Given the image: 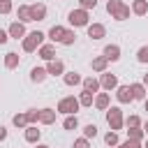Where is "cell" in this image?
I'll return each mask as SVG.
<instances>
[{
    "label": "cell",
    "mask_w": 148,
    "mask_h": 148,
    "mask_svg": "<svg viewBox=\"0 0 148 148\" xmlns=\"http://www.w3.org/2000/svg\"><path fill=\"white\" fill-rule=\"evenodd\" d=\"M106 12L111 14V18L116 21H127L130 18V5H125L123 0H106Z\"/></svg>",
    "instance_id": "6da1fadb"
},
{
    "label": "cell",
    "mask_w": 148,
    "mask_h": 148,
    "mask_svg": "<svg viewBox=\"0 0 148 148\" xmlns=\"http://www.w3.org/2000/svg\"><path fill=\"white\" fill-rule=\"evenodd\" d=\"M44 32H39V30H32V32H25V37H23V51L25 53H32V51H37L42 44H44Z\"/></svg>",
    "instance_id": "7a4b0ae2"
},
{
    "label": "cell",
    "mask_w": 148,
    "mask_h": 148,
    "mask_svg": "<svg viewBox=\"0 0 148 148\" xmlns=\"http://www.w3.org/2000/svg\"><path fill=\"white\" fill-rule=\"evenodd\" d=\"M79 97H74V95H69V97H62L60 102H58V113H65V116H74L76 111H79Z\"/></svg>",
    "instance_id": "3957f363"
},
{
    "label": "cell",
    "mask_w": 148,
    "mask_h": 148,
    "mask_svg": "<svg viewBox=\"0 0 148 148\" xmlns=\"http://www.w3.org/2000/svg\"><path fill=\"white\" fill-rule=\"evenodd\" d=\"M106 123H109V127H111L113 132H118V130H123V125H125V118H123V111H120L118 106H111V109H106Z\"/></svg>",
    "instance_id": "277c9868"
},
{
    "label": "cell",
    "mask_w": 148,
    "mask_h": 148,
    "mask_svg": "<svg viewBox=\"0 0 148 148\" xmlns=\"http://www.w3.org/2000/svg\"><path fill=\"white\" fill-rule=\"evenodd\" d=\"M67 18H69V23H72L74 28H83V25H88V12L81 9V7H79V9H72Z\"/></svg>",
    "instance_id": "5b68a950"
},
{
    "label": "cell",
    "mask_w": 148,
    "mask_h": 148,
    "mask_svg": "<svg viewBox=\"0 0 148 148\" xmlns=\"http://www.w3.org/2000/svg\"><path fill=\"white\" fill-rule=\"evenodd\" d=\"M7 35H9V37H14V39H23V37H25V23H21V21L9 23Z\"/></svg>",
    "instance_id": "8992f818"
},
{
    "label": "cell",
    "mask_w": 148,
    "mask_h": 148,
    "mask_svg": "<svg viewBox=\"0 0 148 148\" xmlns=\"http://www.w3.org/2000/svg\"><path fill=\"white\" fill-rule=\"evenodd\" d=\"M46 74H51V76H60V74H65V62L58 60V58L49 60V62H46Z\"/></svg>",
    "instance_id": "52a82bcc"
},
{
    "label": "cell",
    "mask_w": 148,
    "mask_h": 148,
    "mask_svg": "<svg viewBox=\"0 0 148 148\" xmlns=\"http://www.w3.org/2000/svg\"><path fill=\"white\" fill-rule=\"evenodd\" d=\"M99 86L104 88V90H116L118 88V79H116V74H106V72H102V79H99Z\"/></svg>",
    "instance_id": "ba28073f"
},
{
    "label": "cell",
    "mask_w": 148,
    "mask_h": 148,
    "mask_svg": "<svg viewBox=\"0 0 148 148\" xmlns=\"http://www.w3.org/2000/svg\"><path fill=\"white\" fill-rule=\"evenodd\" d=\"M30 18L32 21H44L46 18V5H42V2L30 5Z\"/></svg>",
    "instance_id": "9c48e42d"
},
{
    "label": "cell",
    "mask_w": 148,
    "mask_h": 148,
    "mask_svg": "<svg viewBox=\"0 0 148 148\" xmlns=\"http://www.w3.org/2000/svg\"><path fill=\"white\" fill-rule=\"evenodd\" d=\"M86 28H88V37H90V39H102V37L106 35V28H104L102 23H88Z\"/></svg>",
    "instance_id": "30bf717a"
},
{
    "label": "cell",
    "mask_w": 148,
    "mask_h": 148,
    "mask_svg": "<svg viewBox=\"0 0 148 148\" xmlns=\"http://www.w3.org/2000/svg\"><path fill=\"white\" fill-rule=\"evenodd\" d=\"M37 56H39L42 60H46V62H49V60H53V58H56V46H53V44H42V46L37 49Z\"/></svg>",
    "instance_id": "8fae6325"
},
{
    "label": "cell",
    "mask_w": 148,
    "mask_h": 148,
    "mask_svg": "<svg viewBox=\"0 0 148 148\" xmlns=\"http://www.w3.org/2000/svg\"><path fill=\"white\" fill-rule=\"evenodd\" d=\"M116 97H118V102L120 104H130L134 97H132V90H130V86H118L116 88Z\"/></svg>",
    "instance_id": "7c38bea8"
},
{
    "label": "cell",
    "mask_w": 148,
    "mask_h": 148,
    "mask_svg": "<svg viewBox=\"0 0 148 148\" xmlns=\"http://www.w3.org/2000/svg\"><path fill=\"white\" fill-rule=\"evenodd\" d=\"M104 58L111 60V62L120 60V46H118V44H106V46H104Z\"/></svg>",
    "instance_id": "4fadbf2b"
},
{
    "label": "cell",
    "mask_w": 148,
    "mask_h": 148,
    "mask_svg": "<svg viewBox=\"0 0 148 148\" xmlns=\"http://www.w3.org/2000/svg\"><path fill=\"white\" fill-rule=\"evenodd\" d=\"M56 113H58V111H53V109H39V123H42V125L56 123Z\"/></svg>",
    "instance_id": "5bb4252c"
},
{
    "label": "cell",
    "mask_w": 148,
    "mask_h": 148,
    "mask_svg": "<svg viewBox=\"0 0 148 148\" xmlns=\"http://www.w3.org/2000/svg\"><path fill=\"white\" fill-rule=\"evenodd\" d=\"M92 104H95V109H99V111H106V109H109V92H97Z\"/></svg>",
    "instance_id": "9a60e30c"
},
{
    "label": "cell",
    "mask_w": 148,
    "mask_h": 148,
    "mask_svg": "<svg viewBox=\"0 0 148 148\" xmlns=\"http://www.w3.org/2000/svg\"><path fill=\"white\" fill-rule=\"evenodd\" d=\"M132 14L146 16V14H148V0H134V2H132Z\"/></svg>",
    "instance_id": "2e32d148"
},
{
    "label": "cell",
    "mask_w": 148,
    "mask_h": 148,
    "mask_svg": "<svg viewBox=\"0 0 148 148\" xmlns=\"http://www.w3.org/2000/svg\"><path fill=\"white\" fill-rule=\"evenodd\" d=\"M39 136H42V132H39L35 125H28V127H25V141H28V143H37Z\"/></svg>",
    "instance_id": "e0dca14e"
},
{
    "label": "cell",
    "mask_w": 148,
    "mask_h": 148,
    "mask_svg": "<svg viewBox=\"0 0 148 148\" xmlns=\"http://www.w3.org/2000/svg\"><path fill=\"white\" fill-rule=\"evenodd\" d=\"M16 16H18L21 23H30V21H32V18H30V5H18Z\"/></svg>",
    "instance_id": "ac0fdd59"
},
{
    "label": "cell",
    "mask_w": 148,
    "mask_h": 148,
    "mask_svg": "<svg viewBox=\"0 0 148 148\" xmlns=\"http://www.w3.org/2000/svg\"><path fill=\"white\" fill-rule=\"evenodd\" d=\"M46 76H49V74H46V67H32V69H30V79H32L35 83H42Z\"/></svg>",
    "instance_id": "d6986e66"
},
{
    "label": "cell",
    "mask_w": 148,
    "mask_h": 148,
    "mask_svg": "<svg viewBox=\"0 0 148 148\" xmlns=\"http://www.w3.org/2000/svg\"><path fill=\"white\" fill-rule=\"evenodd\" d=\"M81 83H83V90H88V92H92V95L99 90V81H97L95 76H88V79H83Z\"/></svg>",
    "instance_id": "ffe728a7"
},
{
    "label": "cell",
    "mask_w": 148,
    "mask_h": 148,
    "mask_svg": "<svg viewBox=\"0 0 148 148\" xmlns=\"http://www.w3.org/2000/svg\"><path fill=\"white\" fill-rule=\"evenodd\" d=\"M65 30H67V28H62V25H53V28L49 30V39L60 44V39H62V35H65Z\"/></svg>",
    "instance_id": "44dd1931"
},
{
    "label": "cell",
    "mask_w": 148,
    "mask_h": 148,
    "mask_svg": "<svg viewBox=\"0 0 148 148\" xmlns=\"http://www.w3.org/2000/svg\"><path fill=\"white\" fill-rule=\"evenodd\" d=\"M18 53H14V51H9V53H5V67L7 69H14V67H18Z\"/></svg>",
    "instance_id": "7402d4cb"
},
{
    "label": "cell",
    "mask_w": 148,
    "mask_h": 148,
    "mask_svg": "<svg viewBox=\"0 0 148 148\" xmlns=\"http://www.w3.org/2000/svg\"><path fill=\"white\" fill-rule=\"evenodd\" d=\"M62 81H65V86H79L83 79H81V74H79V72H67V74L62 76Z\"/></svg>",
    "instance_id": "603a6c76"
},
{
    "label": "cell",
    "mask_w": 148,
    "mask_h": 148,
    "mask_svg": "<svg viewBox=\"0 0 148 148\" xmlns=\"http://www.w3.org/2000/svg\"><path fill=\"white\" fill-rule=\"evenodd\" d=\"M130 90H132V97L134 99H146V86L143 83H132Z\"/></svg>",
    "instance_id": "cb8c5ba5"
},
{
    "label": "cell",
    "mask_w": 148,
    "mask_h": 148,
    "mask_svg": "<svg viewBox=\"0 0 148 148\" xmlns=\"http://www.w3.org/2000/svg\"><path fill=\"white\" fill-rule=\"evenodd\" d=\"M92 69L95 72H106V65H109V60L104 58V56H97V58H92Z\"/></svg>",
    "instance_id": "d4e9b609"
},
{
    "label": "cell",
    "mask_w": 148,
    "mask_h": 148,
    "mask_svg": "<svg viewBox=\"0 0 148 148\" xmlns=\"http://www.w3.org/2000/svg\"><path fill=\"white\" fill-rule=\"evenodd\" d=\"M146 132L143 127H127V139H134V141H143Z\"/></svg>",
    "instance_id": "484cf974"
},
{
    "label": "cell",
    "mask_w": 148,
    "mask_h": 148,
    "mask_svg": "<svg viewBox=\"0 0 148 148\" xmlns=\"http://www.w3.org/2000/svg\"><path fill=\"white\" fill-rule=\"evenodd\" d=\"M92 102H95V95H92V92L83 90V92L79 95V104H81V106H92Z\"/></svg>",
    "instance_id": "4316f807"
},
{
    "label": "cell",
    "mask_w": 148,
    "mask_h": 148,
    "mask_svg": "<svg viewBox=\"0 0 148 148\" xmlns=\"http://www.w3.org/2000/svg\"><path fill=\"white\" fill-rule=\"evenodd\" d=\"M62 127H65V130H76V127H79V118H76V113H74V116H67V118L62 120Z\"/></svg>",
    "instance_id": "83f0119b"
},
{
    "label": "cell",
    "mask_w": 148,
    "mask_h": 148,
    "mask_svg": "<svg viewBox=\"0 0 148 148\" xmlns=\"http://www.w3.org/2000/svg\"><path fill=\"white\" fill-rule=\"evenodd\" d=\"M76 42V32L74 30H65V35H62V39H60V44H65V46H69V44H74Z\"/></svg>",
    "instance_id": "f1b7e54d"
},
{
    "label": "cell",
    "mask_w": 148,
    "mask_h": 148,
    "mask_svg": "<svg viewBox=\"0 0 148 148\" xmlns=\"http://www.w3.org/2000/svg\"><path fill=\"white\" fill-rule=\"evenodd\" d=\"M12 123L18 127V130H23V127H28V118H25V113H16L14 118H12Z\"/></svg>",
    "instance_id": "f546056e"
},
{
    "label": "cell",
    "mask_w": 148,
    "mask_h": 148,
    "mask_svg": "<svg viewBox=\"0 0 148 148\" xmlns=\"http://www.w3.org/2000/svg\"><path fill=\"white\" fill-rule=\"evenodd\" d=\"M104 143H106V146H118V143H120V141H118V134H116L113 130L106 132V134H104Z\"/></svg>",
    "instance_id": "4dcf8cb0"
},
{
    "label": "cell",
    "mask_w": 148,
    "mask_h": 148,
    "mask_svg": "<svg viewBox=\"0 0 148 148\" xmlns=\"http://www.w3.org/2000/svg\"><path fill=\"white\" fill-rule=\"evenodd\" d=\"M25 118H28V125H35V123H39V111L30 109V111H25Z\"/></svg>",
    "instance_id": "1f68e13d"
},
{
    "label": "cell",
    "mask_w": 148,
    "mask_h": 148,
    "mask_svg": "<svg viewBox=\"0 0 148 148\" xmlns=\"http://www.w3.org/2000/svg\"><path fill=\"white\" fill-rule=\"evenodd\" d=\"M125 125H127V127H141V118H139L136 113H132V116L125 118Z\"/></svg>",
    "instance_id": "d6a6232c"
},
{
    "label": "cell",
    "mask_w": 148,
    "mask_h": 148,
    "mask_svg": "<svg viewBox=\"0 0 148 148\" xmlns=\"http://www.w3.org/2000/svg\"><path fill=\"white\" fill-rule=\"evenodd\" d=\"M83 136H86V139H95V136H97V125H92V123L86 125V127H83Z\"/></svg>",
    "instance_id": "836d02e7"
},
{
    "label": "cell",
    "mask_w": 148,
    "mask_h": 148,
    "mask_svg": "<svg viewBox=\"0 0 148 148\" xmlns=\"http://www.w3.org/2000/svg\"><path fill=\"white\" fill-rule=\"evenodd\" d=\"M136 60H139V62H148V46H141V49L136 51Z\"/></svg>",
    "instance_id": "e575fe53"
},
{
    "label": "cell",
    "mask_w": 148,
    "mask_h": 148,
    "mask_svg": "<svg viewBox=\"0 0 148 148\" xmlns=\"http://www.w3.org/2000/svg\"><path fill=\"white\" fill-rule=\"evenodd\" d=\"M79 5H81V9H95L97 7V0H79Z\"/></svg>",
    "instance_id": "d590c367"
},
{
    "label": "cell",
    "mask_w": 148,
    "mask_h": 148,
    "mask_svg": "<svg viewBox=\"0 0 148 148\" xmlns=\"http://www.w3.org/2000/svg\"><path fill=\"white\" fill-rule=\"evenodd\" d=\"M12 12V0H0V14H9Z\"/></svg>",
    "instance_id": "8d00e7d4"
},
{
    "label": "cell",
    "mask_w": 148,
    "mask_h": 148,
    "mask_svg": "<svg viewBox=\"0 0 148 148\" xmlns=\"http://www.w3.org/2000/svg\"><path fill=\"white\" fill-rule=\"evenodd\" d=\"M72 148H90V141H88L86 136H81V139H76V141H74V146H72Z\"/></svg>",
    "instance_id": "74e56055"
},
{
    "label": "cell",
    "mask_w": 148,
    "mask_h": 148,
    "mask_svg": "<svg viewBox=\"0 0 148 148\" xmlns=\"http://www.w3.org/2000/svg\"><path fill=\"white\" fill-rule=\"evenodd\" d=\"M127 146H130V148H143L141 141H134V139H127Z\"/></svg>",
    "instance_id": "f35d334b"
},
{
    "label": "cell",
    "mask_w": 148,
    "mask_h": 148,
    "mask_svg": "<svg viewBox=\"0 0 148 148\" xmlns=\"http://www.w3.org/2000/svg\"><path fill=\"white\" fill-rule=\"evenodd\" d=\"M7 39H9V35H7V32H5V30H2V28H0V44H5V42H7Z\"/></svg>",
    "instance_id": "ab89813d"
},
{
    "label": "cell",
    "mask_w": 148,
    "mask_h": 148,
    "mask_svg": "<svg viewBox=\"0 0 148 148\" xmlns=\"http://www.w3.org/2000/svg\"><path fill=\"white\" fill-rule=\"evenodd\" d=\"M5 139H7V130L0 125V141H5Z\"/></svg>",
    "instance_id": "60d3db41"
},
{
    "label": "cell",
    "mask_w": 148,
    "mask_h": 148,
    "mask_svg": "<svg viewBox=\"0 0 148 148\" xmlns=\"http://www.w3.org/2000/svg\"><path fill=\"white\" fill-rule=\"evenodd\" d=\"M143 86H148V74H143V81H141Z\"/></svg>",
    "instance_id": "b9f144b4"
},
{
    "label": "cell",
    "mask_w": 148,
    "mask_h": 148,
    "mask_svg": "<svg viewBox=\"0 0 148 148\" xmlns=\"http://www.w3.org/2000/svg\"><path fill=\"white\" fill-rule=\"evenodd\" d=\"M116 148H130V146H127V141H125V143H118Z\"/></svg>",
    "instance_id": "7bdbcfd3"
},
{
    "label": "cell",
    "mask_w": 148,
    "mask_h": 148,
    "mask_svg": "<svg viewBox=\"0 0 148 148\" xmlns=\"http://www.w3.org/2000/svg\"><path fill=\"white\" fill-rule=\"evenodd\" d=\"M143 132H146V134H148V120H146V123H143Z\"/></svg>",
    "instance_id": "ee69618b"
},
{
    "label": "cell",
    "mask_w": 148,
    "mask_h": 148,
    "mask_svg": "<svg viewBox=\"0 0 148 148\" xmlns=\"http://www.w3.org/2000/svg\"><path fill=\"white\" fill-rule=\"evenodd\" d=\"M143 109H146V111H148V97H146V99H143Z\"/></svg>",
    "instance_id": "f6af8a7d"
},
{
    "label": "cell",
    "mask_w": 148,
    "mask_h": 148,
    "mask_svg": "<svg viewBox=\"0 0 148 148\" xmlns=\"http://www.w3.org/2000/svg\"><path fill=\"white\" fill-rule=\"evenodd\" d=\"M37 148H51V146H44V143H37Z\"/></svg>",
    "instance_id": "bcb514c9"
},
{
    "label": "cell",
    "mask_w": 148,
    "mask_h": 148,
    "mask_svg": "<svg viewBox=\"0 0 148 148\" xmlns=\"http://www.w3.org/2000/svg\"><path fill=\"white\" fill-rule=\"evenodd\" d=\"M143 148H148V141H146V146H143Z\"/></svg>",
    "instance_id": "7dc6e473"
}]
</instances>
